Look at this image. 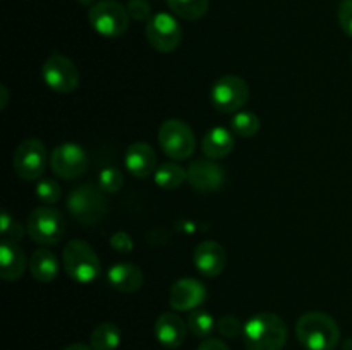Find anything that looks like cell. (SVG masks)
Segmentation results:
<instances>
[{"instance_id": "4316f807", "label": "cell", "mask_w": 352, "mask_h": 350, "mask_svg": "<svg viewBox=\"0 0 352 350\" xmlns=\"http://www.w3.org/2000/svg\"><path fill=\"white\" fill-rule=\"evenodd\" d=\"M124 185V175L119 168L116 167H107L100 172L98 175V187L102 189L103 192H113L120 191Z\"/></svg>"}, {"instance_id": "d590c367", "label": "cell", "mask_w": 352, "mask_h": 350, "mask_svg": "<svg viewBox=\"0 0 352 350\" xmlns=\"http://www.w3.org/2000/svg\"><path fill=\"white\" fill-rule=\"evenodd\" d=\"M64 350H93V349H91V347L85 345V343H72V345L65 347Z\"/></svg>"}, {"instance_id": "7402d4cb", "label": "cell", "mask_w": 352, "mask_h": 350, "mask_svg": "<svg viewBox=\"0 0 352 350\" xmlns=\"http://www.w3.org/2000/svg\"><path fill=\"white\" fill-rule=\"evenodd\" d=\"M120 329L116 323H102L96 326L89 338V347L93 350H116L120 345Z\"/></svg>"}, {"instance_id": "ac0fdd59", "label": "cell", "mask_w": 352, "mask_h": 350, "mask_svg": "<svg viewBox=\"0 0 352 350\" xmlns=\"http://www.w3.org/2000/svg\"><path fill=\"white\" fill-rule=\"evenodd\" d=\"M26 266H30V261L26 259L17 242L2 239V242H0V277H2V280H19L26 271Z\"/></svg>"}, {"instance_id": "9a60e30c", "label": "cell", "mask_w": 352, "mask_h": 350, "mask_svg": "<svg viewBox=\"0 0 352 350\" xmlns=\"http://www.w3.org/2000/svg\"><path fill=\"white\" fill-rule=\"evenodd\" d=\"M192 263L195 268L206 278L219 277L223 271L227 263L226 249L215 240H205L196 246L192 253Z\"/></svg>"}, {"instance_id": "1f68e13d", "label": "cell", "mask_w": 352, "mask_h": 350, "mask_svg": "<svg viewBox=\"0 0 352 350\" xmlns=\"http://www.w3.org/2000/svg\"><path fill=\"white\" fill-rule=\"evenodd\" d=\"M337 17H339V24L344 33L352 38V0H340Z\"/></svg>"}, {"instance_id": "9c48e42d", "label": "cell", "mask_w": 352, "mask_h": 350, "mask_svg": "<svg viewBox=\"0 0 352 350\" xmlns=\"http://www.w3.org/2000/svg\"><path fill=\"white\" fill-rule=\"evenodd\" d=\"M41 78L52 91L60 93V95L76 91L81 79L74 62L58 51H54L41 65Z\"/></svg>"}, {"instance_id": "30bf717a", "label": "cell", "mask_w": 352, "mask_h": 350, "mask_svg": "<svg viewBox=\"0 0 352 350\" xmlns=\"http://www.w3.org/2000/svg\"><path fill=\"white\" fill-rule=\"evenodd\" d=\"M48 158L45 144L36 137L24 139L16 148L12 156L14 172L23 180H38L45 174Z\"/></svg>"}, {"instance_id": "3957f363", "label": "cell", "mask_w": 352, "mask_h": 350, "mask_svg": "<svg viewBox=\"0 0 352 350\" xmlns=\"http://www.w3.org/2000/svg\"><path fill=\"white\" fill-rule=\"evenodd\" d=\"M62 264L64 271L72 281L81 285H88L100 277L102 264L98 254L86 240L74 239L69 240L62 253Z\"/></svg>"}, {"instance_id": "7a4b0ae2", "label": "cell", "mask_w": 352, "mask_h": 350, "mask_svg": "<svg viewBox=\"0 0 352 350\" xmlns=\"http://www.w3.org/2000/svg\"><path fill=\"white\" fill-rule=\"evenodd\" d=\"M296 336L306 350H333L340 340V328L332 316L311 311L298 319Z\"/></svg>"}, {"instance_id": "8d00e7d4", "label": "cell", "mask_w": 352, "mask_h": 350, "mask_svg": "<svg viewBox=\"0 0 352 350\" xmlns=\"http://www.w3.org/2000/svg\"><path fill=\"white\" fill-rule=\"evenodd\" d=\"M78 3H81V5H89V3H93L95 0H76Z\"/></svg>"}, {"instance_id": "ba28073f", "label": "cell", "mask_w": 352, "mask_h": 350, "mask_svg": "<svg viewBox=\"0 0 352 350\" xmlns=\"http://www.w3.org/2000/svg\"><path fill=\"white\" fill-rule=\"evenodd\" d=\"M210 100L220 113H237L250 100V86L239 75H223L212 86Z\"/></svg>"}, {"instance_id": "f546056e", "label": "cell", "mask_w": 352, "mask_h": 350, "mask_svg": "<svg viewBox=\"0 0 352 350\" xmlns=\"http://www.w3.org/2000/svg\"><path fill=\"white\" fill-rule=\"evenodd\" d=\"M126 9L131 19L140 21V23H144V21L148 23L151 19V5L148 0H129Z\"/></svg>"}, {"instance_id": "2e32d148", "label": "cell", "mask_w": 352, "mask_h": 350, "mask_svg": "<svg viewBox=\"0 0 352 350\" xmlns=\"http://www.w3.org/2000/svg\"><path fill=\"white\" fill-rule=\"evenodd\" d=\"M155 338L165 349H179L186 342L188 323L177 312H162L155 321Z\"/></svg>"}, {"instance_id": "8992f818", "label": "cell", "mask_w": 352, "mask_h": 350, "mask_svg": "<svg viewBox=\"0 0 352 350\" xmlns=\"http://www.w3.org/2000/svg\"><path fill=\"white\" fill-rule=\"evenodd\" d=\"M28 235L41 246H55L65 235V218L57 208L38 206L28 216Z\"/></svg>"}, {"instance_id": "7c38bea8", "label": "cell", "mask_w": 352, "mask_h": 350, "mask_svg": "<svg viewBox=\"0 0 352 350\" xmlns=\"http://www.w3.org/2000/svg\"><path fill=\"white\" fill-rule=\"evenodd\" d=\"M88 163V153L76 143L58 144L48 158L52 172L60 178H78L85 174Z\"/></svg>"}, {"instance_id": "4fadbf2b", "label": "cell", "mask_w": 352, "mask_h": 350, "mask_svg": "<svg viewBox=\"0 0 352 350\" xmlns=\"http://www.w3.org/2000/svg\"><path fill=\"white\" fill-rule=\"evenodd\" d=\"M188 182L198 192H217L226 184V170L213 160H195L189 163Z\"/></svg>"}, {"instance_id": "603a6c76", "label": "cell", "mask_w": 352, "mask_h": 350, "mask_svg": "<svg viewBox=\"0 0 352 350\" xmlns=\"http://www.w3.org/2000/svg\"><path fill=\"white\" fill-rule=\"evenodd\" d=\"M155 184L162 189H177L179 185L184 184L188 180V170L182 168L179 163L174 161H167L162 163L160 167L155 170Z\"/></svg>"}, {"instance_id": "277c9868", "label": "cell", "mask_w": 352, "mask_h": 350, "mask_svg": "<svg viewBox=\"0 0 352 350\" xmlns=\"http://www.w3.org/2000/svg\"><path fill=\"white\" fill-rule=\"evenodd\" d=\"M67 209L72 218L82 225H95L109 211V202L100 187L91 184L72 189L67 198Z\"/></svg>"}, {"instance_id": "44dd1931", "label": "cell", "mask_w": 352, "mask_h": 350, "mask_svg": "<svg viewBox=\"0 0 352 350\" xmlns=\"http://www.w3.org/2000/svg\"><path fill=\"white\" fill-rule=\"evenodd\" d=\"M30 273L31 277L41 283H50L58 275V261L55 254L48 249H38L30 257Z\"/></svg>"}, {"instance_id": "52a82bcc", "label": "cell", "mask_w": 352, "mask_h": 350, "mask_svg": "<svg viewBox=\"0 0 352 350\" xmlns=\"http://www.w3.org/2000/svg\"><path fill=\"white\" fill-rule=\"evenodd\" d=\"M158 144L170 160H188L195 151V132L184 120L168 119L158 130Z\"/></svg>"}, {"instance_id": "cb8c5ba5", "label": "cell", "mask_w": 352, "mask_h": 350, "mask_svg": "<svg viewBox=\"0 0 352 350\" xmlns=\"http://www.w3.org/2000/svg\"><path fill=\"white\" fill-rule=\"evenodd\" d=\"M167 5L177 17L186 21H198L208 12V0H167Z\"/></svg>"}, {"instance_id": "d6986e66", "label": "cell", "mask_w": 352, "mask_h": 350, "mask_svg": "<svg viewBox=\"0 0 352 350\" xmlns=\"http://www.w3.org/2000/svg\"><path fill=\"white\" fill-rule=\"evenodd\" d=\"M107 280H109L110 287L117 292H124V294H133L143 287V271L140 266L131 263H117L109 268L107 271Z\"/></svg>"}, {"instance_id": "e0dca14e", "label": "cell", "mask_w": 352, "mask_h": 350, "mask_svg": "<svg viewBox=\"0 0 352 350\" xmlns=\"http://www.w3.org/2000/svg\"><path fill=\"white\" fill-rule=\"evenodd\" d=\"M124 163H126L127 172L138 178H146L155 174L157 168V154H155L153 148L150 144L138 141L133 143L126 150V156H124Z\"/></svg>"}, {"instance_id": "6da1fadb", "label": "cell", "mask_w": 352, "mask_h": 350, "mask_svg": "<svg viewBox=\"0 0 352 350\" xmlns=\"http://www.w3.org/2000/svg\"><path fill=\"white\" fill-rule=\"evenodd\" d=\"M243 338L248 350H282L287 342V326L274 312H258L244 323Z\"/></svg>"}, {"instance_id": "4dcf8cb0", "label": "cell", "mask_w": 352, "mask_h": 350, "mask_svg": "<svg viewBox=\"0 0 352 350\" xmlns=\"http://www.w3.org/2000/svg\"><path fill=\"white\" fill-rule=\"evenodd\" d=\"M217 328H219L220 335L222 336H226V338H234V336H237L239 333H243L244 325H241V321L236 318V316L227 314L220 319Z\"/></svg>"}, {"instance_id": "d4e9b609", "label": "cell", "mask_w": 352, "mask_h": 350, "mask_svg": "<svg viewBox=\"0 0 352 350\" xmlns=\"http://www.w3.org/2000/svg\"><path fill=\"white\" fill-rule=\"evenodd\" d=\"M188 329L198 338H208L215 329V319L208 311L195 309V311L189 312Z\"/></svg>"}, {"instance_id": "5bb4252c", "label": "cell", "mask_w": 352, "mask_h": 350, "mask_svg": "<svg viewBox=\"0 0 352 350\" xmlns=\"http://www.w3.org/2000/svg\"><path fill=\"white\" fill-rule=\"evenodd\" d=\"M205 285L195 278H181L175 281L168 294V304L174 311L186 312L195 311L198 305H201L206 299Z\"/></svg>"}, {"instance_id": "e575fe53", "label": "cell", "mask_w": 352, "mask_h": 350, "mask_svg": "<svg viewBox=\"0 0 352 350\" xmlns=\"http://www.w3.org/2000/svg\"><path fill=\"white\" fill-rule=\"evenodd\" d=\"M0 96H2V102H0V108H6L7 106V98H9V91H7L6 86H0Z\"/></svg>"}, {"instance_id": "5b68a950", "label": "cell", "mask_w": 352, "mask_h": 350, "mask_svg": "<svg viewBox=\"0 0 352 350\" xmlns=\"http://www.w3.org/2000/svg\"><path fill=\"white\" fill-rule=\"evenodd\" d=\"M127 9L117 0H98L88 10V21L93 30L103 38H119L129 27Z\"/></svg>"}, {"instance_id": "ffe728a7", "label": "cell", "mask_w": 352, "mask_h": 350, "mask_svg": "<svg viewBox=\"0 0 352 350\" xmlns=\"http://www.w3.org/2000/svg\"><path fill=\"white\" fill-rule=\"evenodd\" d=\"M236 141L234 136L223 127H213L205 134L201 141V150L210 160H222V158L229 156L234 151Z\"/></svg>"}, {"instance_id": "8fae6325", "label": "cell", "mask_w": 352, "mask_h": 350, "mask_svg": "<svg viewBox=\"0 0 352 350\" xmlns=\"http://www.w3.org/2000/svg\"><path fill=\"white\" fill-rule=\"evenodd\" d=\"M146 40L160 54H172L181 45L182 30L172 14L157 12L146 23Z\"/></svg>"}, {"instance_id": "83f0119b", "label": "cell", "mask_w": 352, "mask_h": 350, "mask_svg": "<svg viewBox=\"0 0 352 350\" xmlns=\"http://www.w3.org/2000/svg\"><path fill=\"white\" fill-rule=\"evenodd\" d=\"M36 198L45 205H55L62 198L60 185L54 178H40L36 184Z\"/></svg>"}, {"instance_id": "d6a6232c", "label": "cell", "mask_w": 352, "mask_h": 350, "mask_svg": "<svg viewBox=\"0 0 352 350\" xmlns=\"http://www.w3.org/2000/svg\"><path fill=\"white\" fill-rule=\"evenodd\" d=\"M110 246H112L117 253L126 254L133 249V239L129 237V233L119 230V232H116L110 237Z\"/></svg>"}, {"instance_id": "f1b7e54d", "label": "cell", "mask_w": 352, "mask_h": 350, "mask_svg": "<svg viewBox=\"0 0 352 350\" xmlns=\"http://www.w3.org/2000/svg\"><path fill=\"white\" fill-rule=\"evenodd\" d=\"M24 226L19 222L12 218L7 211L2 213L0 216V233H2V239L10 240V242H19L24 235Z\"/></svg>"}, {"instance_id": "836d02e7", "label": "cell", "mask_w": 352, "mask_h": 350, "mask_svg": "<svg viewBox=\"0 0 352 350\" xmlns=\"http://www.w3.org/2000/svg\"><path fill=\"white\" fill-rule=\"evenodd\" d=\"M196 350H229V347L219 338H205Z\"/></svg>"}, {"instance_id": "484cf974", "label": "cell", "mask_w": 352, "mask_h": 350, "mask_svg": "<svg viewBox=\"0 0 352 350\" xmlns=\"http://www.w3.org/2000/svg\"><path fill=\"white\" fill-rule=\"evenodd\" d=\"M234 134L241 137H253L260 130V119L253 112H237L234 113V119L230 122Z\"/></svg>"}]
</instances>
